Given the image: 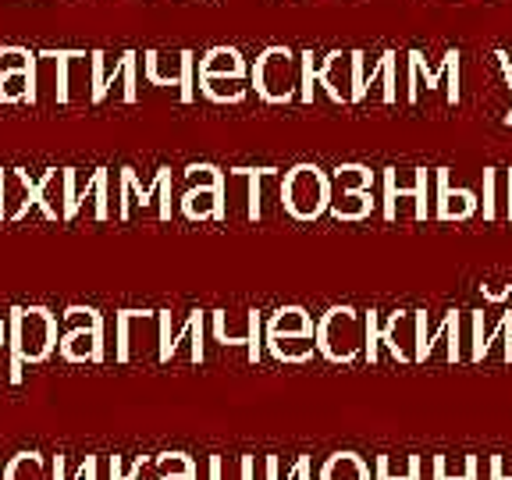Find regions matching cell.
Wrapping results in <instances>:
<instances>
[{
	"instance_id": "obj_7",
	"label": "cell",
	"mask_w": 512,
	"mask_h": 480,
	"mask_svg": "<svg viewBox=\"0 0 512 480\" xmlns=\"http://www.w3.org/2000/svg\"><path fill=\"white\" fill-rule=\"evenodd\" d=\"M441 79H448V104H459V50H448L441 57V68H427V57L420 50L406 54V89H402V96H406L409 104L420 100V89L424 86L427 93L438 89Z\"/></svg>"
},
{
	"instance_id": "obj_29",
	"label": "cell",
	"mask_w": 512,
	"mask_h": 480,
	"mask_svg": "<svg viewBox=\"0 0 512 480\" xmlns=\"http://www.w3.org/2000/svg\"><path fill=\"white\" fill-rule=\"evenodd\" d=\"M420 470H424V459L420 456H406L402 466L395 463V456L374 459V480H420Z\"/></svg>"
},
{
	"instance_id": "obj_21",
	"label": "cell",
	"mask_w": 512,
	"mask_h": 480,
	"mask_svg": "<svg viewBox=\"0 0 512 480\" xmlns=\"http://www.w3.org/2000/svg\"><path fill=\"white\" fill-rule=\"evenodd\" d=\"M498 338H505V342L512 345V310H502V320H498V328L491 331V335L484 331V313H473V349H470V356H466V360L484 363V360H488L491 345H495Z\"/></svg>"
},
{
	"instance_id": "obj_39",
	"label": "cell",
	"mask_w": 512,
	"mask_h": 480,
	"mask_svg": "<svg viewBox=\"0 0 512 480\" xmlns=\"http://www.w3.org/2000/svg\"><path fill=\"white\" fill-rule=\"evenodd\" d=\"M93 463H96V456H86L79 466H75V473H68V459L57 456L50 470H54V480H89V473H93Z\"/></svg>"
},
{
	"instance_id": "obj_31",
	"label": "cell",
	"mask_w": 512,
	"mask_h": 480,
	"mask_svg": "<svg viewBox=\"0 0 512 480\" xmlns=\"http://www.w3.org/2000/svg\"><path fill=\"white\" fill-rule=\"evenodd\" d=\"M8 480H54L47 477V463L40 452H22L8 463Z\"/></svg>"
},
{
	"instance_id": "obj_18",
	"label": "cell",
	"mask_w": 512,
	"mask_h": 480,
	"mask_svg": "<svg viewBox=\"0 0 512 480\" xmlns=\"http://www.w3.org/2000/svg\"><path fill=\"white\" fill-rule=\"evenodd\" d=\"M68 182H72V168H50L36 182V189H40V210L50 221H64V214H68Z\"/></svg>"
},
{
	"instance_id": "obj_44",
	"label": "cell",
	"mask_w": 512,
	"mask_h": 480,
	"mask_svg": "<svg viewBox=\"0 0 512 480\" xmlns=\"http://www.w3.org/2000/svg\"><path fill=\"white\" fill-rule=\"evenodd\" d=\"M153 480H196V470H189V473H168V477H153Z\"/></svg>"
},
{
	"instance_id": "obj_6",
	"label": "cell",
	"mask_w": 512,
	"mask_h": 480,
	"mask_svg": "<svg viewBox=\"0 0 512 480\" xmlns=\"http://www.w3.org/2000/svg\"><path fill=\"white\" fill-rule=\"evenodd\" d=\"M118 360L121 363H160V313L121 310L118 313Z\"/></svg>"
},
{
	"instance_id": "obj_1",
	"label": "cell",
	"mask_w": 512,
	"mask_h": 480,
	"mask_svg": "<svg viewBox=\"0 0 512 480\" xmlns=\"http://www.w3.org/2000/svg\"><path fill=\"white\" fill-rule=\"evenodd\" d=\"M57 345V317L47 306L11 310V381H22V363L47 360Z\"/></svg>"
},
{
	"instance_id": "obj_27",
	"label": "cell",
	"mask_w": 512,
	"mask_h": 480,
	"mask_svg": "<svg viewBox=\"0 0 512 480\" xmlns=\"http://www.w3.org/2000/svg\"><path fill=\"white\" fill-rule=\"evenodd\" d=\"M200 75H246V57L235 47H214L200 57Z\"/></svg>"
},
{
	"instance_id": "obj_47",
	"label": "cell",
	"mask_w": 512,
	"mask_h": 480,
	"mask_svg": "<svg viewBox=\"0 0 512 480\" xmlns=\"http://www.w3.org/2000/svg\"><path fill=\"white\" fill-rule=\"evenodd\" d=\"M0 345H4V320H0Z\"/></svg>"
},
{
	"instance_id": "obj_24",
	"label": "cell",
	"mask_w": 512,
	"mask_h": 480,
	"mask_svg": "<svg viewBox=\"0 0 512 480\" xmlns=\"http://www.w3.org/2000/svg\"><path fill=\"white\" fill-rule=\"evenodd\" d=\"M200 86L203 96L214 100V104H239L249 93L246 75H200Z\"/></svg>"
},
{
	"instance_id": "obj_11",
	"label": "cell",
	"mask_w": 512,
	"mask_h": 480,
	"mask_svg": "<svg viewBox=\"0 0 512 480\" xmlns=\"http://www.w3.org/2000/svg\"><path fill=\"white\" fill-rule=\"evenodd\" d=\"M96 68L86 50H61V104H93Z\"/></svg>"
},
{
	"instance_id": "obj_45",
	"label": "cell",
	"mask_w": 512,
	"mask_h": 480,
	"mask_svg": "<svg viewBox=\"0 0 512 480\" xmlns=\"http://www.w3.org/2000/svg\"><path fill=\"white\" fill-rule=\"evenodd\" d=\"M509 217H512V168H509Z\"/></svg>"
},
{
	"instance_id": "obj_15",
	"label": "cell",
	"mask_w": 512,
	"mask_h": 480,
	"mask_svg": "<svg viewBox=\"0 0 512 480\" xmlns=\"http://www.w3.org/2000/svg\"><path fill=\"white\" fill-rule=\"evenodd\" d=\"M214 338L224 345H246L249 349V363L260 360V338H264V317H260V310H249V328L239 331L235 328V320L228 317L224 310L214 313Z\"/></svg>"
},
{
	"instance_id": "obj_3",
	"label": "cell",
	"mask_w": 512,
	"mask_h": 480,
	"mask_svg": "<svg viewBox=\"0 0 512 480\" xmlns=\"http://www.w3.org/2000/svg\"><path fill=\"white\" fill-rule=\"evenodd\" d=\"M303 86V57L288 47H267L253 64V89L267 104H288L296 100Z\"/></svg>"
},
{
	"instance_id": "obj_16",
	"label": "cell",
	"mask_w": 512,
	"mask_h": 480,
	"mask_svg": "<svg viewBox=\"0 0 512 480\" xmlns=\"http://www.w3.org/2000/svg\"><path fill=\"white\" fill-rule=\"evenodd\" d=\"M153 196H168L171 200V171H157V182H153V189H143V185L136 182V171L125 168L121 171V203H118V217L121 221H128L132 217V207H150Z\"/></svg>"
},
{
	"instance_id": "obj_30",
	"label": "cell",
	"mask_w": 512,
	"mask_h": 480,
	"mask_svg": "<svg viewBox=\"0 0 512 480\" xmlns=\"http://www.w3.org/2000/svg\"><path fill=\"white\" fill-rule=\"evenodd\" d=\"M331 185L338 192H352V189H370L374 185V171L367 164H338L335 175H331Z\"/></svg>"
},
{
	"instance_id": "obj_38",
	"label": "cell",
	"mask_w": 512,
	"mask_h": 480,
	"mask_svg": "<svg viewBox=\"0 0 512 480\" xmlns=\"http://www.w3.org/2000/svg\"><path fill=\"white\" fill-rule=\"evenodd\" d=\"M303 57V86H299V100L303 104H313V93H317V72H320V64L313 61V54L306 50V54H299Z\"/></svg>"
},
{
	"instance_id": "obj_20",
	"label": "cell",
	"mask_w": 512,
	"mask_h": 480,
	"mask_svg": "<svg viewBox=\"0 0 512 480\" xmlns=\"http://www.w3.org/2000/svg\"><path fill=\"white\" fill-rule=\"evenodd\" d=\"M61 356L72 363H100L104 360V328L68 331L61 338Z\"/></svg>"
},
{
	"instance_id": "obj_22",
	"label": "cell",
	"mask_w": 512,
	"mask_h": 480,
	"mask_svg": "<svg viewBox=\"0 0 512 480\" xmlns=\"http://www.w3.org/2000/svg\"><path fill=\"white\" fill-rule=\"evenodd\" d=\"M267 349L281 363H306L317 352V331H310V335H274L267 338Z\"/></svg>"
},
{
	"instance_id": "obj_37",
	"label": "cell",
	"mask_w": 512,
	"mask_h": 480,
	"mask_svg": "<svg viewBox=\"0 0 512 480\" xmlns=\"http://www.w3.org/2000/svg\"><path fill=\"white\" fill-rule=\"evenodd\" d=\"M185 182H189V189H200V185H217V189H224V171H217L214 164H192V168L185 171Z\"/></svg>"
},
{
	"instance_id": "obj_42",
	"label": "cell",
	"mask_w": 512,
	"mask_h": 480,
	"mask_svg": "<svg viewBox=\"0 0 512 480\" xmlns=\"http://www.w3.org/2000/svg\"><path fill=\"white\" fill-rule=\"evenodd\" d=\"M239 480H253V456L239 459Z\"/></svg>"
},
{
	"instance_id": "obj_12",
	"label": "cell",
	"mask_w": 512,
	"mask_h": 480,
	"mask_svg": "<svg viewBox=\"0 0 512 480\" xmlns=\"http://www.w3.org/2000/svg\"><path fill=\"white\" fill-rule=\"evenodd\" d=\"M29 207H40V189L22 168H0V221H22Z\"/></svg>"
},
{
	"instance_id": "obj_17",
	"label": "cell",
	"mask_w": 512,
	"mask_h": 480,
	"mask_svg": "<svg viewBox=\"0 0 512 480\" xmlns=\"http://www.w3.org/2000/svg\"><path fill=\"white\" fill-rule=\"evenodd\" d=\"M317 86H324V93L335 100V104H352V50L342 54V50H331L324 57L317 72Z\"/></svg>"
},
{
	"instance_id": "obj_4",
	"label": "cell",
	"mask_w": 512,
	"mask_h": 480,
	"mask_svg": "<svg viewBox=\"0 0 512 480\" xmlns=\"http://www.w3.org/2000/svg\"><path fill=\"white\" fill-rule=\"evenodd\" d=\"M281 207L296 221H317L331 207V178L317 164H296L281 182Z\"/></svg>"
},
{
	"instance_id": "obj_13",
	"label": "cell",
	"mask_w": 512,
	"mask_h": 480,
	"mask_svg": "<svg viewBox=\"0 0 512 480\" xmlns=\"http://www.w3.org/2000/svg\"><path fill=\"white\" fill-rule=\"evenodd\" d=\"M434 178H438V200H434V217L438 221H466V217L477 214L480 207L477 192L466 189V185L452 189V178H448L445 168L434 171Z\"/></svg>"
},
{
	"instance_id": "obj_5",
	"label": "cell",
	"mask_w": 512,
	"mask_h": 480,
	"mask_svg": "<svg viewBox=\"0 0 512 480\" xmlns=\"http://www.w3.org/2000/svg\"><path fill=\"white\" fill-rule=\"evenodd\" d=\"M367 352H363V360L377 363L381 360V345L392 352V360L399 363H413V352H416V313L406 310H395L392 317L377 324V310H367Z\"/></svg>"
},
{
	"instance_id": "obj_41",
	"label": "cell",
	"mask_w": 512,
	"mask_h": 480,
	"mask_svg": "<svg viewBox=\"0 0 512 480\" xmlns=\"http://www.w3.org/2000/svg\"><path fill=\"white\" fill-rule=\"evenodd\" d=\"M488 470H491V480H512V477H505V473H502V456H491Z\"/></svg>"
},
{
	"instance_id": "obj_19",
	"label": "cell",
	"mask_w": 512,
	"mask_h": 480,
	"mask_svg": "<svg viewBox=\"0 0 512 480\" xmlns=\"http://www.w3.org/2000/svg\"><path fill=\"white\" fill-rule=\"evenodd\" d=\"M182 214L189 217V221H224V189H217V185L185 189Z\"/></svg>"
},
{
	"instance_id": "obj_43",
	"label": "cell",
	"mask_w": 512,
	"mask_h": 480,
	"mask_svg": "<svg viewBox=\"0 0 512 480\" xmlns=\"http://www.w3.org/2000/svg\"><path fill=\"white\" fill-rule=\"evenodd\" d=\"M484 296L495 299V303H502V299L509 296V288H484Z\"/></svg>"
},
{
	"instance_id": "obj_33",
	"label": "cell",
	"mask_w": 512,
	"mask_h": 480,
	"mask_svg": "<svg viewBox=\"0 0 512 480\" xmlns=\"http://www.w3.org/2000/svg\"><path fill=\"white\" fill-rule=\"evenodd\" d=\"M395 61H399V57H395V50H384L381 54V64H384V72H381V100L384 104H395V100H399V79H395Z\"/></svg>"
},
{
	"instance_id": "obj_34",
	"label": "cell",
	"mask_w": 512,
	"mask_h": 480,
	"mask_svg": "<svg viewBox=\"0 0 512 480\" xmlns=\"http://www.w3.org/2000/svg\"><path fill=\"white\" fill-rule=\"evenodd\" d=\"M15 68L32 72L36 68V54H29L25 47H0V72H15Z\"/></svg>"
},
{
	"instance_id": "obj_48",
	"label": "cell",
	"mask_w": 512,
	"mask_h": 480,
	"mask_svg": "<svg viewBox=\"0 0 512 480\" xmlns=\"http://www.w3.org/2000/svg\"><path fill=\"white\" fill-rule=\"evenodd\" d=\"M505 125H512V107H509V114H505Z\"/></svg>"
},
{
	"instance_id": "obj_32",
	"label": "cell",
	"mask_w": 512,
	"mask_h": 480,
	"mask_svg": "<svg viewBox=\"0 0 512 480\" xmlns=\"http://www.w3.org/2000/svg\"><path fill=\"white\" fill-rule=\"evenodd\" d=\"M61 324L68 331H82V328H104V313H96L93 306H68L61 317Z\"/></svg>"
},
{
	"instance_id": "obj_23",
	"label": "cell",
	"mask_w": 512,
	"mask_h": 480,
	"mask_svg": "<svg viewBox=\"0 0 512 480\" xmlns=\"http://www.w3.org/2000/svg\"><path fill=\"white\" fill-rule=\"evenodd\" d=\"M317 331V324L310 320V313L303 306H281L278 313H271V320L264 324V338L274 335H310Z\"/></svg>"
},
{
	"instance_id": "obj_28",
	"label": "cell",
	"mask_w": 512,
	"mask_h": 480,
	"mask_svg": "<svg viewBox=\"0 0 512 480\" xmlns=\"http://www.w3.org/2000/svg\"><path fill=\"white\" fill-rule=\"evenodd\" d=\"M320 480H370V466L352 452H338L324 463Z\"/></svg>"
},
{
	"instance_id": "obj_35",
	"label": "cell",
	"mask_w": 512,
	"mask_h": 480,
	"mask_svg": "<svg viewBox=\"0 0 512 480\" xmlns=\"http://www.w3.org/2000/svg\"><path fill=\"white\" fill-rule=\"evenodd\" d=\"M264 477L267 480H310V456H299L296 459V466L281 477L278 473V456H267V463H264Z\"/></svg>"
},
{
	"instance_id": "obj_10",
	"label": "cell",
	"mask_w": 512,
	"mask_h": 480,
	"mask_svg": "<svg viewBox=\"0 0 512 480\" xmlns=\"http://www.w3.org/2000/svg\"><path fill=\"white\" fill-rule=\"evenodd\" d=\"M192 64H196V54L192 50H150L146 54V79L153 86H178V96L182 104H192Z\"/></svg>"
},
{
	"instance_id": "obj_26",
	"label": "cell",
	"mask_w": 512,
	"mask_h": 480,
	"mask_svg": "<svg viewBox=\"0 0 512 480\" xmlns=\"http://www.w3.org/2000/svg\"><path fill=\"white\" fill-rule=\"evenodd\" d=\"M370 210H374L370 189H352V192L331 196V214H335L338 221H363V217H370Z\"/></svg>"
},
{
	"instance_id": "obj_46",
	"label": "cell",
	"mask_w": 512,
	"mask_h": 480,
	"mask_svg": "<svg viewBox=\"0 0 512 480\" xmlns=\"http://www.w3.org/2000/svg\"><path fill=\"white\" fill-rule=\"evenodd\" d=\"M0 480H8V463H0Z\"/></svg>"
},
{
	"instance_id": "obj_9",
	"label": "cell",
	"mask_w": 512,
	"mask_h": 480,
	"mask_svg": "<svg viewBox=\"0 0 512 480\" xmlns=\"http://www.w3.org/2000/svg\"><path fill=\"white\" fill-rule=\"evenodd\" d=\"M136 64H139V54L125 50L111 61L107 54L93 50V68H96V86H93V104H104L107 96L114 93V86L121 89V100L125 104H136Z\"/></svg>"
},
{
	"instance_id": "obj_14",
	"label": "cell",
	"mask_w": 512,
	"mask_h": 480,
	"mask_svg": "<svg viewBox=\"0 0 512 480\" xmlns=\"http://www.w3.org/2000/svg\"><path fill=\"white\" fill-rule=\"evenodd\" d=\"M399 200H416V217H420V221H427V217L434 214L431 203H427V168L416 171L413 189H402V185L395 182L392 168L384 171V221H395V217H399Z\"/></svg>"
},
{
	"instance_id": "obj_40",
	"label": "cell",
	"mask_w": 512,
	"mask_h": 480,
	"mask_svg": "<svg viewBox=\"0 0 512 480\" xmlns=\"http://www.w3.org/2000/svg\"><path fill=\"white\" fill-rule=\"evenodd\" d=\"M495 182H498V175L488 168V171H484V217H488V221H495V217H498V207H495V200H498Z\"/></svg>"
},
{
	"instance_id": "obj_2",
	"label": "cell",
	"mask_w": 512,
	"mask_h": 480,
	"mask_svg": "<svg viewBox=\"0 0 512 480\" xmlns=\"http://www.w3.org/2000/svg\"><path fill=\"white\" fill-rule=\"evenodd\" d=\"M317 352H324L331 363H352L367 352V317L352 306H331L317 320Z\"/></svg>"
},
{
	"instance_id": "obj_8",
	"label": "cell",
	"mask_w": 512,
	"mask_h": 480,
	"mask_svg": "<svg viewBox=\"0 0 512 480\" xmlns=\"http://www.w3.org/2000/svg\"><path fill=\"white\" fill-rule=\"evenodd\" d=\"M260 182H264V168L224 171V221H260L264 217Z\"/></svg>"
},
{
	"instance_id": "obj_36",
	"label": "cell",
	"mask_w": 512,
	"mask_h": 480,
	"mask_svg": "<svg viewBox=\"0 0 512 480\" xmlns=\"http://www.w3.org/2000/svg\"><path fill=\"white\" fill-rule=\"evenodd\" d=\"M367 100V54L352 50V104Z\"/></svg>"
},
{
	"instance_id": "obj_25",
	"label": "cell",
	"mask_w": 512,
	"mask_h": 480,
	"mask_svg": "<svg viewBox=\"0 0 512 480\" xmlns=\"http://www.w3.org/2000/svg\"><path fill=\"white\" fill-rule=\"evenodd\" d=\"M0 100L4 104H36V68L25 72V68H15V72H0Z\"/></svg>"
}]
</instances>
